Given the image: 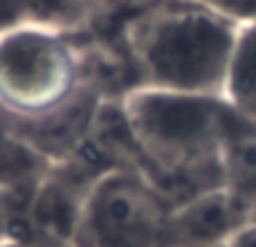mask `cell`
Wrapping results in <instances>:
<instances>
[{"mask_svg":"<svg viewBox=\"0 0 256 247\" xmlns=\"http://www.w3.org/2000/svg\"><path fill=\"white\" fill-rule=\"evenodd\" d=\"M135 142V171L178 204L222 186L220 142L225 97L140 88L120 99Z\"/></svg>","mask_w":256,"mask_h":247,"instance_id":"1","label":"cell"},{"mask_svg":"<svg viewBox=\"0 0 256 247\" xmlns=\"http://www.w3.org/2000/svg\"><path fill=\"white\" fill-rule=\"evenodd\" d=\"M240 27L196 0H158L124 20L140 86L225 97Z\"/></svg>","mask_w":256,"mask_h":247,"instance_id":"2","label":"cell"},{"mask_svg":"<svg viewBox=\"0 0 256 247\" xmlns=\"http://www.w3.org/2000/svg\"><path fill=\"white\" fill-rule=\"evenodd\" d=\"M90 92L102 90L68 34L45 22L0 27V110L12 120H45Z\"/></svg>","mask_w":256,"mask_h":247,"instance_id":"3","label":"cell"},{"mask_svg":"<svg viewBox=\"0 0 256 247\" xmlns=\"http://www.w3.org/2000/svg\"><path fill=\"white\" fill-rule=\"evenodd\" d=\"M173 204L135 168H115L88 191L74 247H171Z\"/></svg>","mask_w":256,"mask_h":247,"instance_id":"4","label":"cell"},{"mask_svg":"<svg viewBox=\"0 0 256 247\" xmlns=\"http://www.w3.org/2000/svg\"><path fill=\"white\" fill-rule=\"evenodd\" d=\"M252 222V209L225 186L209 189L173 207L171 247L230 245Z\"/></svg>","mask_w":256,"mask_h":247,"instance_id":"5","label":"cell"},{"mask_svg":"<svg viewBox=\"0 0 256 247\" xmlns=\"http://www.w3.org/2000/svg\"><path fill=\"white\" fill-rule=\"evenodd\" d=\"M222 186L254 212L256 204V120L230 104L220 142Z\"/></svg>","mask_w":256,"mask_h":247,"instance_id":"6","label":"cell"},{"mask_svg":"<svg viewBox=\"0 0 256 247\" xmlns=\"http://www.w3.org/2000/svg\"><path fill=\"white\" fill-rule=\"evenodd\" d=\"M50 168L52 162L0 110V194L12 198L32 194Z\"/></svg>","mask_w":256,"mask_h":247,"instance_id":"7","label":"cell"},{"mask_svg":"<svg viewBox=\"0 0 256 247\" xmlns=\"http://www.w3.org/2000/svg\"><path fill=\"white\" fill-rule=\"evenodd\" d=\"M225 99L236 110L256 120V22L240 27Z\"/></svg>","mask_w":256,"mask_h":247,"instance_id":"8","label":"cell"},{"mask_svg":"<svg viewBox=\"0 0 256 247\" xmlns=\"http://www.w3.org/2000/svg\"><path fill=\"white\" fill-rule=\"evenodd\" d=\"M196 2L220 14L222 18L232 20L238 27H248L256 22V0H196Z\"/></svg>","mask_w":256,"mask_h":247,"instance_id":"9","label":"cell"},{"mask_svg":"<svg viewBox=\"0 0 256 247\" xmlns=\"http://www.w3.org/2000/svg\"><path fill=\"white\" fill-rule=\"evenodd\" d=\"M97 2L102 4V7H106V9H124L126 18H128L130 14L140 12V9L148 7V4L158 2V0H97Z\"/></svg>","mask_w":256,"mask_h":247,"instance_id":"10","label":"cell"},{"mask_svg":"<svg viewBox=\"0 0 256 247\" xmlns=\"http://www.w3.org/2000/svg\"><path fill=\"white\" fill-rule=\"evenodd\" d=\"M9 234H12V202L9 196L0 194V243L9 238Z\"/></svg>","mask_w":256,"mask_h":247,"instance_id":"11","label":"cell"},{"mask_svg":"<svg viewBox=\"0 0 256 247\" xmlns=\"http://www.w3.org/2000/svg\"><path fill=\"white\" fill-rule=\"evenodd\" d=\"M230 247H256V222H250L248 227H243L234 236Z\"/></svg>","mask_w":256,"mask_h":247,"instance_id":"12","label":"cell"},{"mask_svg":"<svg viewBox=\"0 0 256 247\" xmlns=\"http://www.w3.org/2000/svg\"><path fill=\"white\" fill-rule=\"evenodd\" d=\"M0 247H45L40 243H34V240H25V238H16V236H9V238H4Z\"/></svg>","mask_w":256,"mask_h":247,"instance_id":"13","label":"cell"},{"mask_svg":"<svg viewBox=\"0 0 256 247\" xmlns=\"http://www.w3.org/2000/svg\"><path fill=\"white\" fill-rule=\"evenodd\" d=\"M252 222H256V204H254V212H252Z\"/></svg>","mask_w":256,"mask_h":247,"instance_id":"14","label":"cell"},{"mask_svg":"<svg viewBox=\"0 0 256 247\" xmlns=\"http://www.w3.org/2000/svg\"><path fill=\"white\" fill-rule=\"evenodd\" d=\"M216 247H230V245H216Z\"/></svg>","mask_w":256,"mask_h":247,"instance_id":"15","label":"cell"}]
</instances>
